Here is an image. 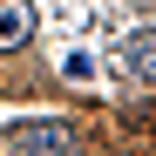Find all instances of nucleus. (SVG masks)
<instances>
[{"label": "nucleus", "instance_id": "obj_3", "mask_svg": "<svg viewBox=\"0 0 156 156\" xmlns=\"http://www.w3.org/2000/svg\"><path fill=\"white\" fill-rule=\"evenodd\" d=\"M129 75H136L143 88H156V34H136V41H129Z\"/></svg>", "mask_w": 156, "mask_h": 156}, {"label": "nucleus", "instance_id": "obj_2", "mask_svg": "<svg viewBox=\"0 0 156 156\" xmlns=\"http://www.w3.org/2000/svg\"><path fill=\"white\" fill-rule=\"evenodd\" d=\"M27 41H34V7L27 0H0V55H14Z\"/></svg>", "mask_w": 156, "mask_h": 156}, {"label": "nucleus", "instance_id": "obj_1", "mask_svg": "<svg viewBox=\"0 0 156 156\" xmlns=\"http://www.w3.org/2000/svg\"><path fill=\"white\" fill-rule=\"evenodd\" d=\"M20 156H82V143L68 122H34V129H20Z\"/></svg>", "mask_w": 156, "mask_h": 156}]
</instances>
